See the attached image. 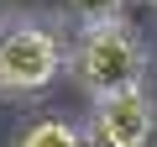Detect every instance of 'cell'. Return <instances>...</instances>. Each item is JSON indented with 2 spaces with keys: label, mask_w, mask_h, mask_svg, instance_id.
I'll use <instances>...</instances> for the list:
<instances>
[{
  "label": "cell",
  "mask_w": 157,
  "mask_h": 147,
  "mask_svg": "<svg viewBox=\"0 0 157 147\" xmlns=\"http://www.w3.org/2000/svg\"><path fill=\"white\" fill-rule=\"evenodd\" d=\"M73 79L84 84L89 95H110V89H131L141 84V68H147V47L136 42V32L126 21H94L78 32L73 53H68Z\"/></svg>",
  "instance_id": "cell-1"
},
{
  "label": "cell",
  "mask_w": 157,
  "mask_h": 147,
  "mask_svg": "<svg viewBox=\"0 0 157 147\" xmlns=\"http://www.w3.org/2000/svg\"><path fill=\"white\" fill-rule=\"evenodd\" d=\"M63 74V42L32 16H6L0 21V95L21 100L42 95Z\"/></svg>",
  "instance_id": "cell-2"
},
{
  "label": "cell",
  "mask_w": 157,
  "mask_h": 147,
  "mask_svg": "<svg viewBox=\"0 0 157 147\" xmlns=\"http://www.w3.org/2000/svg\"><path fill=\"white\" fill-rule=\"evenodd\" d=\"M152 137H157V105L141 84L94 95L89 147H152Z\"/></svg>",
  "instance_id": "cell-3"
},
{
  "label": "cell",
  "mask_w": 157,
  "mask_h": 147,
  "mask_svg": "<svg viewBox=\"0 0 157 147\" xmlns=\"http://www.w3.org/2000/svg\"><path fill=\"white\" fill-rule=\"evenodd\" d=\"M16 147H89V137L78 126H68L63 116H32L16 131Z\"/></svg>",
  "instance_id": "cell-4"
},
{
  "label": "cell",
  "mask_w": 157,
  "mask_h": 147,
  "mask_svg": "<svg viewBox=\"0 0 157 147\" xmlns=\"http://www.w3.org/2000/svg\"><path fill=\"white\" fill-rule=\"evenodd\" d=\"M121 6H126V0H63V11H68L73 21H84V26H94V21H115Z\"/></svg>",
  "instance_id": "cell-5"
},
{
  "label": "cell",
  "mask_w": 157,
  "mask_h": 147,
  "mask_svg": "<svg viewBox=\"0 0 157 147\" xmlns=\"http://www.w3.org/2000/svg\"><path fill=\"white\" fill-rule=\"evenodd\" d=\"M147 6H157V0H147Z\"/></svg>",
  "instance_id": "cell-6"
}]
</instances>
